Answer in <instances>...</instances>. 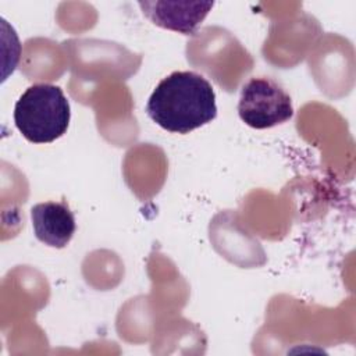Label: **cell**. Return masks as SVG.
<instances>
[{
  "instance_id": "5",
  "label": "cell",
  "mask_w": 356,
  "mask_h": 356,
  "mask_svg": "<svg viewBox=\"0 0 356 356\" xmlns=\"http://www.w3.org/2000/svg\"><path fill=\"white\" fill-rule=\"evenodd\" d=\"M35 236L44 245L61 249L75 234V217L65 202L38 203L31 209Z\"/></svg>"
},
{
  "instance_id": "1",
  "label": "cell",
  "mask_w": 356,
  "mask_h": 356,
  "mask_svg": "<svg viewBox=\"0 0 356 356\" xmlns=\"http://www.w3.org/2000/svg\"><path fill=\"white\" fill-rule=\"evenodd\" d=\"M146 113L165 131L189 134L216 118V93L200 74L175 71L159 82L147 100Z\"/></svg>"
},
{
  "instance_id": "4",
  "label": "cell",
  "mask_w": 356,
  "mask_h": 356,
  "mask_svg": "<svg viewBox=\"0 0 356 356\" xmlns=\"http://www.w3.org/2000/svg\"><path fill=\"white\" fill-rule=\"evenodd\" d=\"M213 1H140L139 7L145 17L154 25L193 35L196 28L213 8Z\"/></svg>"
},
{
  "instance_id": "3",
  "label": "cell",
  "mask_w": 356,
  "mask_h": 356,
  "mask_svg": "<svg viewBox=\"0 0 356 356\" xmlns=\"http://www.w3.org/2000/svg\"><path fill=\"white\" fill-rule=\"evenodd\" d=\"M238 114L246 125L266 129L291 120L293 107L291 96L275 81L252 78L242 88Z\"/></svg>"
},
{
  "instance_id": "2",
  "label": "cell",
  "mask_w": 356,
  "mask_h": 356,
  "mask_svg": "<svg viewBox=\"0 0 356 356\" xmlns=\"http://www.w3.org/2000/svg\"><path fill=\"white\" fill-rule=\"evenodd\" d=\"M71 110L60 86L36 83L19 96L14 122L22 136L33 143H50L67 132Z\"/></svg>"
}]
</instances>
